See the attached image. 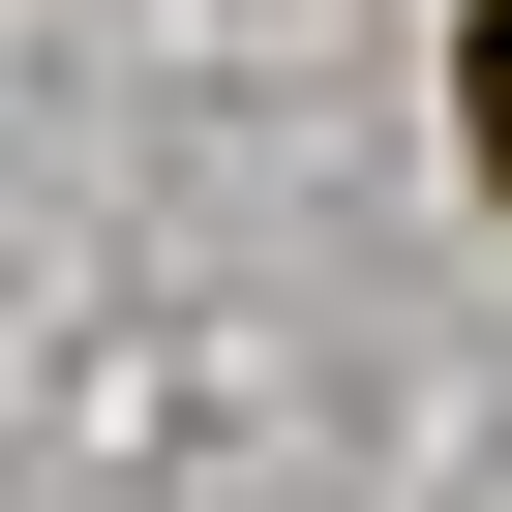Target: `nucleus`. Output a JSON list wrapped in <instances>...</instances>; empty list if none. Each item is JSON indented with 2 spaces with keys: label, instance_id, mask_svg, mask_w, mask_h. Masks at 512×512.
<instances>
[{
  "label": "nucleus",
  "instance_id": "f257e3e1",
  "mask_svg": "<svg viewBox=\"0 0 512 512\" xmlns=\"http://www.w3.org/2000/svg\"><path fill=\"white\" fill-rule=\"evenodd\" d=\"M452 121H482V181H512V0H482V31H452Z\"/></svg>",
  "mask_w": 512,
  "mask_h": 512
}]
</instances>
